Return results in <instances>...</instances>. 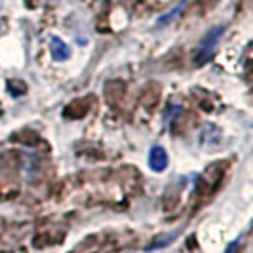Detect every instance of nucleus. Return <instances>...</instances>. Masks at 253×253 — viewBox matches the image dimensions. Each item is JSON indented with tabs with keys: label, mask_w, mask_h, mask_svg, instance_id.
<instances>
[{
	"label": "nucleus",
	"mask_w": 253,
	"mask_h": 253,
	"mask_svg": "<svg viewBox=\"0 0 253 253\" xmlns=\"http://www.w3.org/2000/svg\"><path fill=\"white\" fill-rule=\"evenodd\" d=\"M221 35H223V27H213L211 31H208V35L202 38L198 50L194 53V65H196V67H202L204 63H208V61L213 57Z\"/></svg>",
	"instance_id": "obj_1"
},
{
	"label": "nucleus",
	"mask_w": 253,
	"mask_h": 253,
	"mask_svg": "<svg viewBox=\"0 0 253 253\" xmlns=\"http://www.w3.org/2000/svg\"><path fill=\"white\" fill-rule=\"evenodd\" d=\"M168 162H169V156H168V151L160 145H154L149 152V168L156 173H162L168 168Z\"/></svg>",
	"instance_id": "obj_2"
},
{
	"label": "nucleus",
	"mask_w": 253,
	"mask_h": 253,
	"mask_svg": "<svg viewBox=\"0 0 253 253\" xmlns=\"http://www.w3.org/2000/svg\"><path fill=\"white\" fill-rule=\"evenodd\" d=\"M50 50H51V55H53V59H55V61H67V59H69V55H71L69 46L65 44L61 38H51Z\"/></svg>",
	"instance_id": "obj_3"
},
{
	"label": "nucleus",
	"mask_w": 253,
	"mask_h": 253,
	"mask_svg": "<svg viewBox=\"0 0 253 253\" xmlns=\"http://www.w3.org/2000/svg\"><path fill=\"white\" fill-rule=\"evenodd\" d=\"M183 4H185V2H181V4H179V8H173V10H171V12H169V13H166L164 17H160V19H158V25H164V23H168V21H169V19H171V17H173L175 13L181 12V8H183Z\"/></svg>",
	"instance_id": "obj_4"
},
{
	"label": "nucleus",
	"mask_w": 253,
	"mask_h": 253,
	"mask_svg": "<svg viewBox=\"0 0 253 253\" xmlns=\"http://www.w3.org/2000/svg\"><path fill=\"white\" fill-rule=\"evenodd\" d=\"M236 248H238V242H232V244L227 248V252H225V253H234V252H236Z\"/></svg>",
	"instance_id": "obj_5"
}]
</instances>
